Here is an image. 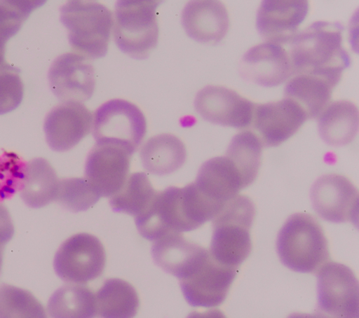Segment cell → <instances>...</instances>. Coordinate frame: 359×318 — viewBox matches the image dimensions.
<instances>
[{
	"label": "cell",
	"mask_w": 359,
	"mask_h": 318,
	"mask_svg": "<svg viewBox=\"0 0 359 318\" xmlns=\"http://www.w3.org/2000/svg\"><path fill=\"white\" fill-rule=\"evenodd\" d=\"M342 30L339 22L318 21L296 34L289 53L292 74L320 77L336 86L351 62Z\"/></svg>",
	"instance_id": "cell-1"
},
{
	"label": "cell",
	"mask_w": 359,
	"mask_h": 318,
	"mask_svg": "<svg viewBox=\"0 0 359 318\" xmlns=\"http://www.w3.org/2000/svg\"><path fill=\"white\" fill-rule=\"evenodd\" d=\"M276 250L280 261L295 272L316 273L330 260L321 226L315 217L304 212L287 219L278 234Z\"/></svg>",
	"instance_id": "cell-2"
},
{
	"label": "cell",
	"mask_w": 359,
	"mask_h": 318,
	"mask_svg": "<svg viewBox=\"0 0 359 318\" xmlns=\"http://www.w3.org/2000/svg\"><path fill=\"white\" fill-rule=\"evenodd\" d=\"M255 207L250 198L238 194L228 200L212 219L210 254L218 262L237 268L252 250L250 229Z\"/></svg>",
	"instance_id": "cell-3"
},
{
	"label": "cell",
	"mask_w": 359,
	"mask_h": 318,
	"mask_svg": "<svg viewBox=\"0 0 359 318\" xmlns=\"http://www.w3.org/2000/svg\"><path fill=\"white\" fill-rule=\"evenodd\" d=\"M60 20L67 29L74 52L89 59L106 55L114 18L104 4L95 1H69L60 8Z\"/></svg>",
	"instance_id": "cell-4"
},
{
	"label": "cell",
	"mask_w": 359,
	"mask_h": 318,
	"mask_svg": "<svg viewBox=\"0 0 359 318\" xmlns=\"http://www.w3.org/2000/svg\"><path fill=\"white\" fill-rule=\"evenodd\" d=\"M161 1L121 0L115 5L113 36L117 47L135 59H145L158 39Z\"/></svg>",
	"instance_id": "cell-5"
},
{
	"label": "cell",
	"mask_w": 359,
	"mask_h": 318,
	"mask_svg": "<svg viewBox=\"0 0 359 318\" xmlns=\"http://www.w3.org/2000/svg\"><path fill=\"white\" fill-rule=\"evenodd\" d=\"M146 132L147 121L143 112L128 100H109L94 113L92 134L96 144L115 145L132 155Z\"/></svg>",
	"instance_id": "cell-6"
},
{
	"label": "cell",
	"mask_w": 359,
	"mask_h": 318,
	"mask_svg": "<svg viewBox=\"0 0 359 318\" xmlns=\"http://www.w3.org/2000/svg\"><path fill=\"white\" fill-rule=\"evenodd\" d=\"M106 265V252L100 240L81 233L60 246L53 261L57 275L64 282L83 284L99 277Z\"/></svg>",
	"instance_id": "cell-7"
},
{
	"label": "cell",
	"mask_w": 359,
	"mask_h": 318,
	"mask_svg": "<svg viewBox=\"0 0 359 318\" xmlns=\"http://www.w3.org/2000/svg\"><path fill=\"white\" fill-rule=\"evenodd\" d=\"M317 312L331 317H358V281L348 266L328 261L316 272Z\"/></svg>",
	"instance_id": "cell-8"
},
{
	"label": "cell",
	"mask_w": 359,
	"mask_h": 318,
	"mask_svg": "<svg viewBox=\"0 0 359 318\" xmlns=\"http://www.w3.org/2000/svg\"><path fill=\"white\" fill-rule=\"evenodd\" d=\"M135 221L139 233L150 241L171 232L191 231L182 188L170 186L157 192L148 208L135 217Z\"/></svg>",
	"instance_id": "cell-9"
},
{
	"label": "cell",
	"mask_w": 359,
	"mask_h": 318,
	"mask_svg": "<svg viewBox=\"0 0 359 318\" xmlns=\"http://www.w3.org/2000/svg\"><path fill=\"white\" fill-rule=\"evenodd\" d=\"M237 268L217 261L210 254L189 276L180 279L186 301L192 307L221 305L236 277Z\"/></svg>",
	"instance_id": "cell-10"
},
{
	"label": "cell",
	"mask_w": 359,
	"mask_h": 318,
	"mask_svg": "<svg viewBox=\"0 0 359 318\" xmlns=\"http://www.w3.org/2000/svg\"><path fill=\"white\" fill-rule=\"evenodd\" d=\"M53 93L61 101L84 102L89 99L95 86L93 66L87 57L76 52L58 56L48 73Z\"/></svg>",
	"instance_id": "cell-11"
},
{
	"label": "cell",
	"mask_w": 359,
	"mask_h": 318,
	"mask_svg": "<svg viewBox=\"0 0 359 318\" xmlns=\"http://www.w3.org/2000/svg\"><path fill=\"white\" fill-rule=\"evenodd\" d=\"M255 106L235 90L220 85L204 87L194 99L196 111L205 120L240 129L251 125Z\"/></svg>",
	"instance_id": "cell-12"
},
{
	"label": "cell",
	"mask_w": 359,
	"mask_h": 318,
	"mask_svg": "<svg viewBox=\"0 0 359 318\" xmlns=\"http://www.w3.org/2000/svg\"><path fill=\"white\" fill-rule=\"evenodd\" d=\"M311 200L316 213L333 223L357 221L358 191L346 177L325 174L319 177L311 190Z\"/></svg>",
	"instance_id": "cell-13"
},
{
	"label": "cell",
	"mask_w": 359,
	"mask_h": 318,
	"mask_svg": "<svg viewBox=\"0 0 359 318\" xmlns=\"http://www.w3.org/2000/svg\"><path fill=\"white\" fill-rule=\"evenodd\" d=\"M307 119L294 101L282 100L255 104L252 123L262 146H276L291 137Z\"/></svg>",
	"instance_id": "cell-14"
},
{
	"label": "cell",
	"mask_w": 359,
	"mask_h": 318,
	"mask_svg": "<svg viewBox=\"0 0 359 318\" xmlns=\"http://www.w3.org/2000/svg\"><path fill=\"white\" fill-rule=\"evenodd\" d=\"M130 155L112 144H95L85 163V178L100 197H111L123 186L130 171Z\"/></svg>",
	"instance_id": "cell-15"
},
{
	"label": "cell",
	"mask_w": 359,
	"mask_h": 318,
	"mask_svg": "<svg viewBox=\"0 0 359 318\" xmlns=\"http://www.w3.org/2000/svg\"><path fill=\"white\" fill-rule=\"evenodd\" d=\"M93 113L82 103L64 102L46 116L43 130L49 147L65 152L77 145L92 128Z\"/></svg>",
	"instance_id": "cell-16"
},
{
	"label": "cell",
	"mask_w": 359,
	"mask_h": 318,
	"mask_svg": "<svg viewBox=\"0 0 359 318\" xmlns=\"http://www.w3.org/2000/svg\"><path fill=\"white\" fill-rule=\"evenodd\" d=\"M238 71L245 81L264 87L277 86L292 74L289 54L271 42L250 48L242 57Z\"/></svg>",
	"instance_id": "cell-17"
},
{
	"label": "cell",
	"mask_w": 359,
	"mask_h": 318,
	"mask_svg": "<svg viewBox=\"0 0 359 318\" xmlns=\"http://www.w3.org/2000/svg\"><path fill=\"white\" fill-rule=\"evenodd\" d=\"M308 11L309 2L305 0L262 1L256 18L257 32L268 42H291Z\"/></svg>",
	"instance_id": "cell-18"
},
{
	"label": "cell",
	"mask_w": 359,
	"mask_h": 318,
	"mask_svg": "<svg viewBox=\"0 0 359 318\" xmlns=\"http://www.w3.org/2000/svg\"><path fill=\"white\" fill-rule=\"evenodd\" d=\"M151 252L155 263L179 280L191 275L209 254L205 248L176 232L154 240Z\"/></svg>",
	"instance_id": "cell-19"
},
{
	"label": "cell",
	"mask_w": 359,
	"mask_h": 318,
	"mask_svg": "<svg viewBox=\"0 0 359 318\" xmlns=\"http://www.w3.org/2000/svg\"><path fill=\"white\" fill-rule=\"evenodd\" d=\"M182 25L187 34L196 41L215 44L227 33V10L219 1H190L182 12Z\"/></svg>",
	"instance_id": "cell-20"
},
{
	"label": "cell",
	"mask_w": 359,
	"mask_h": 318,
	"mask_svg": "<svg viewBox=\"0 0 359 318\" xmlns=\"http://www.w3.org/2000/svg\"><path fill=\"white\" fill-rule=\"evenodd\" d=\"M194 184L207 198L222 205L245 188L239 171L226 156L212 158L203 163Z\"/></svg>",
	"instance_id": "cell-21"
},
{
	"label": "cell",
	"mask_w": 359,
	"mask_h": 318,
	"mask_svg": "<svg viewBox=\"0 0 359 318\" xmlns=\"http://www.w3.org/2000/svg\"><path fill=\"white\" fill-rule=\"evenodd\" d=\"M142 165L149 173L166 175L180 169L187 158L184 142L172 134H160L149 138L141 147Z\"/></svg>",
	"instance_id": "cell-22"
},
{
	"label": "cell",
	"mask_w": 359,
	"mask_h": 318,
	"mask_svg": "<svg viewBox=\"0 0 359 318\" xmlns=\"http://www.w3.org/2000/svg\"><path fill=\"white\" fill-rule=\"evenodd\" d=\"M318 117L319 134L330 146L346 145L358 133V107L349 100H338L329 104Z\"/></svg>",
	"instance_id": "cell-23"
},
{
	"label": "cell",
	"mask_w": 359,
	"mask_h": 318,
	"mask_svg": "<svg viewBox=\"0 0 359 318\" xmlns=\"http://www.w3.org/2000/svg\"><path fill=\"white\" fill-rule=\"evenodd\" d=\"M59 180L55 169L46 159H32L26 164L20 195L28 207H43L55 200Z\"/></svg>",
	"instance_id": "cell-24"
},
{
	"label": "cell",
	"mask_w": 359,
	"mask_h": 318,
	"mask_svg": "<svg viewBox=\"0 0 359 318\" xmlns=\"http://www.w3.org/2000/svg\"><path fill=\"white\" fill-rule=\"evenodd\" d=\"M334 87L320 77L295 75L286 84L284 95L304 110L307 118H316L330 104Z\"/></svg>",
	"instance_id": "cell-25"
},
{
	"label": "cell",
	"mask_w": 359,
	"mask_h": 318,
	"mask_svg": "<svg viewBox=\"0 0 359 318\" xmlns=\"http://www.w3.org/2000/svg\"><path fill=\"white\" fill-rule=\"evenodd\" d=\"M47 312L54 318L94 317L97 314L95 294L81 284H65L50 296Z\"/></svg>",
	"instance_id": "cell-26"
},
{
	"label": "cell",
	"mask_w": 359,
	"mask_h": 318,
	"mask_svg": "<svg viewBox=\"0 0 359 318\" xmlns=\"http://www.w3.org/2000/svg\"><path fill=\"white\" fill-rule=\"evenodd\" d=\"M97 314L104 318H130L137 314L140 300L129 282L118 278L104 281L95 294Z\"/></svg>",
	"instance_id": "cell-27"
},
{
	"label": "cell",
	"mask_w": 359,
	"mask_h": 318,
	"mask_svg": "<svg viewBox=\"0 0 359 318\" xmlns=\"http://www.w3.org/2000/svg\"><path fill=\"white\" fill-rule=\"evenodd\" d=\"M157 191L144 172H134L127 178L121 188L110 197L114 212H123L135 217L149 206Z\"/></svg>",
	"instance_id": "cell-28"
},
{
	"label": "cell",
	"mask_w": 359,
	"mask_h": 318,
	"mask_svg": "<svg viewBox=\"0 0 359 318\" xmlns=\"http://www.w3.org/2000/svg\"><path fill=\"white\" fill-rule=\"evenodd\" d=\"M262 144L252 132L244 130L231 139L226 155L239 171L245 188L256 179L261 165Z\"/></svg>",
	"instance_id": "cell-29"
},
{
	"label": "cell",
	"mask_w": 359,
	"mask_h": 318,
	"mask_svg": "<svg viewBox=\"0 0 359 318\" xmlns=\"http://www.w3.org/2000/svg\"><path fill=\"white\" fill-rule=\"evenodd\" d=\"M46 312L29 291L0 284V318H44Z\"/></svg>",
	"instance_id": "cell-30"
},
{
	"label": "cell",
	"mask_w": 359,
	"mask_h": 318,
	"mask_svg": "<svg viewBox=\"0 0 359 318\" xmlns=\"http://www.w3.org/2000/svg\"><path fill=\"white\" fill-rule=\"evenodd\" d=\"M44 3L39 0L0 1V63L5 62L6 42L18 33L30 13Z\"/></svg>",
	"instance_id": "cell-31"
},
{
	"label": "cell",
	"mask_w": 359,
	"mask_h": 318,
	"mask_svg": "<svg viewBox=\"0 0 359 318\" xmlns=\"http://www.w3.org/2000/svg\"><path fill=\"white\" fill-rule=\"evenodd\" d=\"M100 198V194L85 177H72L59 180L55 201L69 211L79 212L90 208Z\"/></svg>",
	"instance_id": "cell-32"
},
{
	"label": "cell",
	"mask_w": 359,
	"mask_h": 318,
	"mask_svg": "<svg viewBox=\"0 0 359 318\" xmlns=\"http://www.w3.org/2000/svg\"><path fill=\"white\" fill-rule=\"evenodd\" d=\"M26 164L16 153L0 148V202L19 191Z\"/></svg>",
	"instance_id": "cell-33"
},
{
	"label": "cell",
	"mask_w": 359,
	"mask_h": 318,
	"mask_svg": "<svg viewBox=\"0 0 359 318\" xmlns=\"http://www.w3.org/2000/svg\"><path fill=\"white\" fill-rule=\"evenodd\" d=\"M24 87L19 69L0 63V115L15 110L21 103Z\"/></svg>",
	"instance_id": "cell-34"
},
{
	"label": "cell",
	"mask_w": 359,
	"mask_h": 318,
	"mask_svg": "<svg viewBox=\"0 0 359 318\" xmlns=\"http://www.w3.org/2000/svg\"><path fill=\"white\" fill-rule=\"evenodd\" d=\"M13 234L14 226L11 214L6 207L0 202V247H4Z\"/></svg>",
	"instance_id": "cell-35"
},
{
	"label": "cell",
	"mask_w": 359,
	"mask_h": 318,
	"mask_svg": "<svg viewBox=\"0 0 359 318\" xmlns=\"http://www.w3.org/2000/svg\"><path fill=\"white\" fill-rule=\"evenodd\" d=\"M4 248V247H0V274H1V268H2Z\"/></svg>",
	"instance_id": "cell-36"
}]
</instances>
